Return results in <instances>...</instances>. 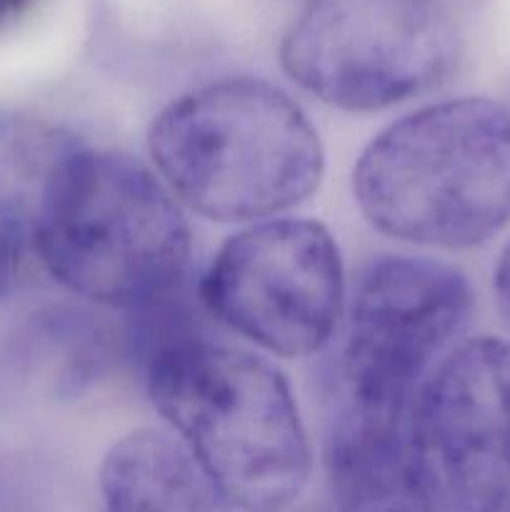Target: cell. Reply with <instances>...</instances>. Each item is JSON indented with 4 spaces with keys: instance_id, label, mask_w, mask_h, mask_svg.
<instances>
[{
    "instance_id": "obj_6",
    "label": "cell",
    "mask_w": 510,
    "mask_h": 512,
    "mask_svg": "<svg viewBox=\"0 0 510 512\" xmlns=\"http://www.w3.org/2000/svg\"><path fill=\"white\" fill-rule=\"evenodd\" d=\"M473 313L458 268L425 255H380L355 283L348 310L340 408L405 425L425 378Z\"/></svg>"
},
{
    "instance_id": "obj_11",
    "label": "cell",
    "mask_w": 510,
    "mask_h": 512,
    "mask_svg": "<svg viewBox=\"0 0 510 512\" xmlns=\"http://www.w3.org/2000/svg\"><path fill=\"white\" fill-rule=\"evenodd\" d=\"M5 373L40 398H78L93 388L115 358V335L83 308L38 310L5 343Z\"/></svg>"
},
{
    "instance_id": "obj_16",
    "label": "cell",
    "mask_w": 510,
    "mask_h": 512,
    "mask_svg": "<svg viewBox=\"0 0 510 512\" xmlns=\"http://www.w3.org/2000/svg\"><path fill=\"white\" fill-rule=\"evenodd\" d=\"M288 512H330L325 508H313V505H308V508H298V510H288Z\"/></svg>"
},
{
    "instance_id": "obj_4",
    "label": "cell",
    "mask_w": 510,
    "mask_h": 512,
    "mask_svg": "<svg viewBox=\"0 0 510 512\" xmlns=\"http://www.w3.org/2000/svg\"><path fill=\"white\" fill-rule=\"evenodd\" d=\"M353 193L370 225L403 243H488L510 220V108L458 98L405 115L363 150Z\"/></svg>"
},
{
    "instance_id": "obj_2",
    "label": "cell",
    "mask_w": 510,
    "mask_h": 512,
    "mask_svg": "<svg viewBox=\"0 0 510 512\" xmlns=\"http://www.w3.org/2000/svg\"><path fill=\"white\" fill-rule=\"evenodd\" d=\"M188 220L140 160L75 143L53 170L35 253L63 288L105 308H150L188 283Z\"/></svg>"
},
{
    "instance_id": "obj_13",
    "label": "cell",
    "mask_w": 510,
    "mask_h": 512,
    "mask_svg": "<svg viewBox=\"0 0 510 512\" xmlns=\"http://www.w3.org/2000/svg\"><path fill=\"white\" fill-rule=\"evenodd\" d=\"M440 512H510V488L485 490L440 503Z\"/></svg>"
},
{
    "instance_id": "obj_15",
    "label": "cell",
    "mask_w": 510,
    "mask_h": 512,
    "mask_svg": "<svg viewBox=\"0 0 510 512\" xmlns=\"http://www.w3.org/2000/svg\"><path fill=\"white\" fill-rule=\"evenodd\" d=\"M30 5V0H0V28L8 25L10 20L18 18L25 8Z\"/></svg>"
},
{
    "instance_id": "obj_8",
    "label": "cell",
    "mask_w": 510,
    "mask_h": 512,
    "mask_svg": "<svg viewBox=\"0 0 510 512\" xmlns=\"http://www.w3.org/2000/svg\"><path fill=\"white\" fill-rule=\"evenodd\" d=\"M408 433L440 503L510 488V343L478 338L445 355L410 408Z\"/></svg>"
},
{
    "instance_id": "obj_12",
    "label": "cell",
    "mask_w": 510,
    "mask_h": 512,
    "mask_svg": "<svg viewBox=\"0 0 510 512\" xmlns=\"http://www.w3.org/2000/svg\"><path fill=\"white\" fill-rule=\"evenodd\" d=\"M73 145L53 125L0 110V298L10 293L25 255L35 250L45 188Z\"/></svg>"
},
{
    "instance_id": "obj_14",
    "label": "cell",
    "mask_w": 510,
    "mask_h": 512,
    "mask_svg": "<svg viewBox=\"0 0 510 512\" xmlns=\"http://www.w3.org/2000/svg\"><path fill=\"white\" fill-rule=\"evenodd\" d=\"M495 295H498V305L505 320L510 323V243L500 255L498 268H495Z\"/></svg>"
},
{
    "instance_id": "obj_10",
    "label": "cell",
    "mask_w": 510,
    "mask_h": 512,
    "mask_svg": "<svg viewBox=\"0 0 510 512\" xmlns=\"http://www.w3.org/2000/svg\"><path fill=\"white\" fill-rule=\"evenodd\" d=\"M103 512H230L218 485L180 440L135 430L105 453L98 475Z\"/></svg>"
},
{
    "instance_id": "obj_9",
    "label": "cell",
    "mask_w": 510,
    "mask_h": 512,
    "mask_svg": "<svg viewBox=\"0 0 510 512\" xmlns=\"http://www.w3.org/2000/svg\"><path fill=\"white\" fill-rule=\"evenodd\" d=\"M330 512H440L408 423L388 425L338 408L325 448Z\"/></svg>"
},
{
    "instance_id": "obj_1",
    "label": "cell",
    "mask_w": 510,
    "mask_h": 512,
    "mask_svg": "<svg viewBox=\"0 0 510 512\" xmlns=\"http://www.w3.org/2000/svg\"><path fill=\"white\" fill-rule=\"evenodd\" d=\"M130 345L155 410L233 508L285 512L310 480L313 455L278 368L210 338L185 295L133 315Z\"/></svg>"
},
{
    "instance_id": "obj_7",
    "label": "cell",
    "mask_w": 510,
    "mask_h": 512,
    "mask_svg": "<svg viewBox=\"0 0 510 512\" xmlns=\"http://www.w3.org/2000/svg\"><path fill=\"white\" fill-rule=\"evenodd\" d=\"M343 260L325 225L270 218L220 245L198 285L205 313L280 358L315 355L343 313Z\"/></svg>"
},
{
    "instance_id": "obj_5",
    "label": "cell",
    "mask_w": 510,
    "mask_h": 512,
    "mask_svg": "<svg viewBox=\"0 0 510 512\" xmlns=\"http://www.w3.org/2000/svg\"><path fill=\"white\" fill-rule=\"evenodd\" d=\"M455 60L458 30L440 0H305L280 43L288 78L350 113L428 93Z\"/></svg>"
},
{
    "instance_id": "obj_3",
    "label": "cell",
    "mask_w": 510,
    "mask_h": 512,
    "mask_svg": "<svg viewBox=\"0 0 510 512\" xmlns=\"http://www.w3.org/2000/svg\"><path fill=\"white\" fill-rule=\"evenodd\" d=\"M148 150L165 188L220 223L265 220L318 190V130L278 85L223 78L180 95L150 125Z\"/></svg>"
}]
</instances>
